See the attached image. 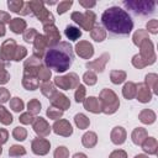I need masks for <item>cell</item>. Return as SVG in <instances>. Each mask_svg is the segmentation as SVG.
Segmentation results:
<instances>
[{
  "mask_svg": "<svg viewBox=\"0 0 158 158\" xmlns=\"http://www.w3.org/2000/svg\"><path fill=\"white\" fill-rule=\"evenodd\" d=\"M74 123L79 130H86L89 127V125H90V120H89V117L86 115L79 112V114H77L74 116Z\"/></svg>",
  "mask_w": 158,
  "mask_h": 158,
  "instance_id": "cell-33",
  "label": "cell"
},
{
  "mask_svg": "<svg viewBox=\"0 0 158 158\" xmlns=\"http://www.w3.org/2000/svg\"><path fill=\"white\" fill-rule=\"evenodd\" d=\"M37 35H38V32H37L36 28H26L25 32L22 33V38L27 43H33V41L37 37Z\"/></svg>",
  "mask_w": 158,
  "mask_h": 158,
  "instance_id": "cell-44",
  "label": "cell"
},
{
  "mask_svg": "<svg viewBox=\"0 0 158 158\" xmlns=\"http://www.w3.org/2000/svg\"><path fill=\"white\" fill-rule=\"evenodd\" d=\"M90 37L91 40H94L95 42H102L106 38V31L104 30L102 26L95 25L93 27V30L90 31Z\"/></svg>",
  "mask_w": 158,
  "mask_h": 158,
  "instance_id": "cell-30",
  "label": "cell"
},
{
  "mask_svg": "<svg viewBox=\"0 0 158 158\" xmlns=\"http://www.w3.org/2000/svg\"><path fill=\"white\" fill-rule=\"evenodd\" d=\"M10 109L14 111V112H21L23 109H25V102L22 99L15 96L10 100Z\"/></svg>",
  "mask_w": 158,
  "mask_h": 158,
  "instance_id": "cell-39",
  "label": "cell"
},
{
  "mask_svg": "<svg viewBox=\"0 0 158 158\" xmlns=\"http://www.w3.org/2000/svg\"><path fill=\"white\" fill-rule=\"evenodd\" d=\"M5 33H6V28H5V25H4V23H0V37L5 36Z\"/></svg>",
  "mask_w": 158,
  "mask_h": 158,
  "instance_id": "cell-59",
  "label": "cell"
},
{
  "mask_svg": "<svg viewBox=\"0 0 158 158\" xmlns=\"http://www.w3.org/2000/svg\"><path fill=\"white\" fill-rule=\"evenodd\" d=\"M85 95H86V89L83 84H79L75 89V93H74V99L77 102H83L84 99H85Z\"/></svg>",
  "mask_w": 158,
  "mask_h": 158,
  "instance_id": "cell-46",
  "label": "cell"
},
{
  "mask_svg": "<svg viewBox=\"0 0 158 158\" xmlns=\"http://www.w3.org/2000/svg\"><path fill=\"white\" fill-rule=\"evenodd\" d=\"M10 20H11L10 14H7V12L0 10V23H4V25H5V23H9Z\"/></svg>",
  "mask_w": 158,
  "mask_h": 158,
  "instance_id": "cell-56",
  "label": "cell"
},
{
  "mask_svg": "<svg viewBox=\"0 0 158 158\" xmlns=\"http://www.w3.org/2000/svg\"><path fill=\"white\" fill-rule=\"evenodd\" d=\"M83 106L86 111L91 112V114H100L101 112V105L98 98L95 96H88L84 99L83 101Z\"/></svg>",
  "mask_w": 158,
  "mask_h": 158,
  "instance_id": "cell-21",
  "label": "cell"
},
{
  "mask_svg": "<svg viewBox=\"0 0 158 158\" xmlns=\"http://www.w3.org/2000/svg\"><path fill=\"white\" fill-rule=\"evenodd\" d=\"M47 49H48V44H47V41H46L44 36L38 33L37 37L33 41V54L42 59L44 57Z\"/></svg>",
  "mask_w": 158,
  "mask_h": 158,
  "instance_id": "cell-18",
  "label": "cell"
},
{
  "mask_svg": "<svg viewBox=\"0 0 158 158\" xmlns=\"http://www.w3.org/2000/svg\"><path fill=\"white\" fill-rule=\"evenodd\" d=\"M9 63H6V62H4L1 58H0V70H4V69H6V65H7Z\"/></svg>",
  "mask_w": 158,
  "mask_h": 158,
  "instance_id": "cell-60",
  "label": "cell"
},
{
  "mask_svg": "<svg viewBox=\"0 0 158 158\" xmlns=\"http://www.w3.org/2000/svg\"><path fill=\"white\" fill-rule=\"evenodd\" d=\"M17 48V43L14 38H7L2 42L1 47H0V58L6 62L10 63V60H14V56H15V51Z\"/></svg>",
  "mask_w": 158,
  "mask_h": 158,
  "instance_id": "cell-9",
  "label": "cell"
},
{
  "mask_svg": "<svg viewBox=\"0 0 158 158\" xmlns=\"http://www.w3.org/2000/svg\"><path fill=\"white\" fill-rule=\"evenodd\" d=\"M63 112H64V111H62V110H59V109H57V107H54V106H48V109H47V111H46V115H47L48 118L56 121V120L62 118Z\"/></svg>",
  "mask_w": 158,
  "mask_h": 158,
  "instance_id": "cell-42",
  "label": "cell"
},
{
  "mask_svg": "<svg viewBox=\"0 0 158 158\" xmlns=\"http://www.w3.org/2000/svg\"><path fill=\"white\" fill-rule=\"evenodd\" d=\"M10 100V91L6 88H0V104H5Z\"/></svg>",
  "mask_w": 158,
  "mask_h": 158,
  "instance_id": "cell-52",
  "label": "cell"
},
{
  "mask_svg": "<svg viewBox=\"0 0 158 158\" xmlns=\"http://www.w3.org/2000/svg\"><path fill=\"white\" fill-rule=\"evenodd\" d=\"M109 158H127V153L123 149H115L110 153Z\"/></svg>",
  "mask_w": 158,
  "mask_h": 158,
  "instance_id": "cell-53",
  "label": "cell"
},
{
  "mask_svg": "<svg viewBox=\"0 0 158 158\" xmlns=\"http://www.w3.org/2000/svg\"><path fill=\"white\" fill-rule=\"evenodd\" d=\"M99 101L101 105V112L105 115H112L115 114L120 107V99L116 95V93L111 89H102L99 94Z\"/></svg>",
  "mask_w": 158,
  "mask_h": 158,
  "instance_id": "cell-3",
  "label": "cell"
},
{
  "mask_svg": "<svg viewBox=\"0 0 158 158\" xmlns=\"http://www.w3.org/2000/svg\"><path fill=\"white\" fill-rule=\"evenodd\" d=\"M26 154V149L23 146H20V144H12L10 148H9V156L12 157V158H16V157H21V156H25Z\"/></svg>",
  "mask_w": 158,
  "mask_h": 158,
  "instance_id": "cell-41",
  "label": "cell"
},
{
  "mask_svg": "<svg viewBox=\"0 0 158 158\" xmlns=\"http://www.w3.org/2000/svg\"><path fill=\"white\" fill-rule=\"evenodd\" d=\"M43 32H44L43 36H44V38L47 41L48 48H52V47L57 46L62 40L59 30L57 28L56 25H44L43 26Z\"/></svg>",
  "mask_w": 158,
  "mask_h": 158,
  "instance_id": "cell-10",
  "label": "cell"
},
{
  "mask_svg": "<svg viewBox=\"0 0 158 158\" xmlns=\"http://www.w3.org/2000/svg\"><path fill=\"white\" fill-rule=\"evenodd\" d=\"M142 149L144 153L149 154V156H154L158 152V141L154 137H147L143 142H142Z\"/></svg>",
  "mask_w": 158,
  "mask_h": 158,
  "instance_id": "cell-22",
  "label": "cell"
},
{
  "mask_svg": "<svg viewBox=\"0 0 158 158\" xmlns=\"http://www.w3.org/2000/svg\"><path fill=\"white\" fill-rule=\"evenodd\" d=\"M157 118V115L153 110L151 109H143L139 114H138V120L144 123V125H152Z\"/></svg>",
  "mask_w": 158,
  "mask_h": 158,
  "instance_id": "cell-26",
  "label": "cell"
},
{
  "mask_svg": "<svg viewBox=\"0 0 158 158\" xmlns=\"http://www.w3.org/2000/svg\"><path fill=\"white\" fill-rule=\"evenodd\" d=\"M41 107H42V105H41V102H40L38 99H31V100L27 102V110H28V112H31L32 115L40 114V112H41Z\"/></svg>",
  "mask_w": 158,
  "mask_h": 158,
  "instance_id": "cell-40",
  "label": "cell"
},
{
  "mask_svg": "<svg viewBox=\"0 0 158 158\" xmlns=\"http://www.w3.org/2000/svg\"><path fill=\"white\" fill-rule=\"evenodd\" d=\"M123 6L132 10L136 15L139 16H147L154 12L156 9V2L154 1H148V0H125Z\"/></svg>",
  "mask_w": 158,
  "mask_h": 158,
  "instance_id": "cell-5",
  "label": "cell"
},
{
  "mask_svg": "<svg viewBox=\"0 0 158 158\" xmlns=\"http://www.w3.org/2000/svg\"><path fill=\"white\" fill-rule=\"evenodd\" d=\"M43 65L42 59L36 57L35 54L30 56L27 59H25L23 62V74H28V75H33L37 77L40 68Z\"/></svg>",
  "mask_w": 158,
  "mask_h": 158,
  "instance_id": "cell-11",
  "label": "cell"
},
{
  "mask_svg": "<svg viewBox=\"0 0 158 158\" xmlns=\"http://www.w3.org/2000/svg\"><path fill=\"white\" fill-rule=\"evenodd\" d=\"M136 89H137L136 83H133V81L125 83V85L122 88V95H123V98L127 99V100L135 99L136 98Z\"/></svg>",
  "mask_w": 158,
  "mask_h": 158,
  "instance_id": "cell-29",
  "label": "cell"
},
{
  "mask_svg": "<svg viewBox=\"0 0 158 158\" xmlns=\"http://www.w3.org/2000/svg\"><path fill=\"white\" fill-rule=\"evenodd\" d=\"M70 19L77 25H79V27L81 30H85L88 32L93 30V27L95 26V22H96V15L91 10H86L85 12L74 11L70 14Z\"/></svg>",
  "mask_w": 158,
  "mask_h": 158,
  "instance_id": "cell-6",
  "label": "cell"
},
{
  "mask_svg": "<svg viewBox=\"0 0 158 158\" xmlns=\"http://www.w3.org/2000/svg\"><path fill=\"white\" fill-rule=\"evenodd\" d=\"M7 7L11 12L21 15L22 9L25 7V1L23 0H9L7 1Z\"/></svg>",
  "mask_w": 158,
  "mask_h": 158,
  "instance_id": "cell-35",
  "label": "cell"
},
{
  "mask_svg": "<svg viewBox=\"0 0 158 158\" xmlns=\"http://www.w3.org/2000/svg\"><path fill=\"white\" fill-rule=\"evenodd\" d=\"M64 35L69 41H78L81 37V31L79 30V27L68 25L64 30Z\"/></svg>",
  "mask_w": 158,
  "mask_h": 158,
  "instance_id": "cell-31",
  "label": "cell"
},
{
  "mask_svg": "<svg viewBox=\"0 0 158 158\" xmlns=\"http://www.w3.org/2000/svg\"><path fill=\"white\" fill-rule=\"evenodd\" d=\"M49 102H51V106H54L62 111H65L70 107V100L67 95H64L63 93H59L57 91L51 99H48Z\"/></svg>",
  "mask_w": 158,
  "mask_h": 158,
  "instance_id": "cell-17",
  "label": "cell"
},
{
  "mask_svg": "<svg viewBox=\"0 0 158 158\" xmlns=\"http://www.w3.org/2000/svg\"><path fill=\"white\" fill-rule=\"evenodd\" d=\"M51 77H52V70H51L49 68H47V67L43 64V65L40 68V70H38L37 78H38L40 80H42V81H49Z\"/></svg>",
  "mask_w": 158,
  "mask_h": 158,
  "instance_id": "cell-45",
  "label": "cell"
},
{
  "mask_svg": "<svg viewBox=\"0 0 158 158\" xmlns=\"http://www.w3.org/2000/svg\"><path fill=\"white\" fill-rule=\"evenodd\" d=\"M52 130L56 135H59V136H63V137H69V136L73 135L72 123L68 120H64V118L56 120L53 126H52Z\"/></svg>",
  "mask_w": 158,
  "mask_h": 158,
  "instance_id": "cell-14",
  "label": "cell"
},
{
  "mask_svg": "<svg viewBox=\"0 0 158 158\" xmlns=\"http://www.w3.org/2000/svg\"><path fill=\"white\" fill-rule=\"evenodd\" d=\"M98 143V135L93 131H88L81 136V144L85 148H94Z\"/></svg>",
  "mask_w": 158,
  "mask_h": 158,
  "instance_id": "cell-27",
  "label": "cell"
},
{
  "mask_svg": "<svg viewBox=\"0 0 158 158\" xmlns=\"http://www.w3.org/2000/svg\"><path fill=\"white\" fill-rule=\"evenodd\" d=\"M33 120H35V115H32V114L28 112V111L21 114L20 117H19V121H20L22 125H30V123L33 122Z\"/></svg>",
  "mask_w": 158,
  "mask_h": 158,
  "instance_id": "cell-51",
  "label": "cell"
},
{
  "mask_svg": "<svg viewBox=\"0 0 158 158\" xmlns=\"http://www.w3.org/2000/svg\"><path fill=\"white\" fill-rule=\"evenodd\" d=\"M104 30L116 36H127L133 30V21L130 14L118 6L106 9L101 15Z\"/></svg>",
  "mask_w": 158,
  "mask_h": 158,
  "instance_id": "cell-1",
  "label": "cell"
},
{
  "mask_svg": "<svg viewBox=\"0 0 158 158\" xmlns=\"http://www.w3.org/2000/svg\"><path fill=\"white\" fill-rule=\"evenodd\" d=\"M146 31L148 33H152V35H157L158 33V20L156 19H152L149 20L147 23H146Z\"/></svg>",
  "mask_w": 158,
  "mask_h": 158,
  "instance_id": "cell-50",
  "label": "cell"
},
{
  "mask_svg": "<svg viewBox=\"0 0 158 158\" xmlns=\"http://www.w3.org/2000/svg\"><path fill=\"white\" fill-rule=\"evenodd\" d=\"M26 56H27V49H26V47L17 44V48H16L15 56H14V60H15V62H20V60H22Z\"/></svg>",
  "mask_w": 158,
  "mask_h": 158,
  "instance_id": "cell-49",
  "label": "cell"
},
{
  "mask_svg": "<svg viewBox=\"0 0 158 158\" xmlns=\"http://www.w3.org/2000/svg\"><path fill=\"white\" fill-rule=\"evenodd\" d=\"M133 158H148V156L144 154V153H141V154H136Z\"/></svg>",
  "mask_w": 158,
  "mask_h": 158,
  "instance_id": "cell-61",
  "label": "cell"
},
{
  "mask_svg": "<svg viewBox=\"0 0 158 158\" xmlns=\"http://www.w3.org/2000/svg\"><path fill=\"white\" fill-rule=\"evenodd\" d=\"M54 86L62 89V90H70V89H77V86L80 84L79 83V75L74 72H70L65 75H57L53 79Z\"/></svg>",
  "mask_w": 158,
  "mask_h": 158,
  "instance_id": "cell-7",
  "label": "cell"
},
{
  "mask_svg": "<svg viewBox=\"0 0 158 158\" xmlns=\"http://www.w3.org/2000/svg\"><path fill=\"white\" fill-rule=\"evenodd\" d=\"M126 72L125 70H111L110 72V80L112 84L115 85H118V84H122L125 80H126Z\"/></svg>",
  "mask_w": 158,
  "mask_h": 158,
  "instance_id": "cell-34",
  "label": "cell"
},
{
  "mask_svg": "<svg viewBox=\"0 0 158 158\" xmlns=\"http://www.w3.org/2000/svg\"><path fill=\"white\" fill-rule=\"evenodd\" d=\"M72 5H73V1L72 0H63V1L58 2V5H57V14L58 15L65 14L72 7Z\"/></svg>",
  "mask_w": 158,
  "mask_h": 158,
  "instance_id": "cell-47",
  "label": "cell"
},
{
  "mask_svg": "<svg viewBox=\"0 0 158 158\" xmlns=\"http://www.w3.org/2000/svg\"><path fill=\"white\" fill-rule=\"evenodd\" d=\"M31 149L36 156H46L51 149V142L43 137H36L31 142Z\"/></svg>",
  "mask_w": 158,
  "mask_h": 158,
  "instance_id": "cell-13",
  "label": "cell"
},
{
  "mask_svg": "<svg viewBox=\"0 0 158 158\" xmlns=\"http://www.w3.org/2000/svg\"><path fill=\"white\" fill-rule=\"evenodd\" d=\"M40 89H41V93L47 98V99H51L56 93H57V89L54 86V84L52 81H43L41 85H40Z\"/></svg>",
  "mask_w": 158,
  "mask_h": 158,
  "instance_id": "cell-32",
  "label": "cell"
},
{
  "mask_svg": "<svg viewBox=\"0 0 158 158\" xmlns=\"http://www.w3.org/2000/svg\"><path fill=\"white\" fill-rule=\"evenodd\" d=\"M83 81H84L86 85H89V86L95 85L96 81H98V75H96V73H94V72H91V70L85 72V73L83 74Z\"/></svg>",
  "mask_w": 158,
  "mask_h": 158,
  "instance_id": "cell-43",
  "label": "cell"
},
{
  "mask_svg": "<svg viewBox=\"0 0 158 158\" xmlns=\"http://www.w3.org/2000/svg\"><path fill=\"white\" fill-rule=\"evenodd\" d=\"M109 59H110V54L107 52H105L101 56H99L96 59L86 62L85 63V67L89 70L94 72V73H102L104 69H105V67H106V63L109 62Z\"/></svg>",
  "mask_w": 158,
  "mask_h": 158,
  "instance_id": "cell-12",
  "label": "cell"
},
{
  "mask_svg": "<svg viewBox=\"0 0 158 158\" xmlns=\"http://www.w3.org/2000/svg\"><path fill=\"white\" fill-rule=\"evenodd\" d=\"M136 86H137V89H136V99L142 104L149 102L152 100V96H153V94L149 90V88L144 83H138V84H136Z\"/></svg>",
  "mask_w": 158,
  "mask_h": 158,
  "instance_id": "cell-19",
  "label": "cell"
},
{
  "mask_svg": "<svg viewBox=\"0 0 158 158\" xmlns=\"http://www.w3.org/2000/svg\"><path fill=\"white\" fill-rule=\"evenodd\" d=\"M27 27V23L21 17H15V19H11L10 22H9V28L11 32L16 33V35H20V33H23Z\"/></svg>",
  "mask_w": 158,
  "mask_h": 158,
  "instance_id": "cell-23",
  "label": "cell"
},
{
  "mask_svg": "<svg viewBox=\"0 0 158 158\" xmlns=\"http://www.w3.org/2000/svg\"><path fill=\"white\" fill-rule=\"evenodd\" d=\"M22 86L26 90H36L40 88V79L37 77L33 75H28V74H23L22 75Z\"/></svg>",
  "mask_w": 158,
  "mask_h": 158,
  "instance_id": "cell-24",
  "label": "cell"
},
{
  "mask_svg": "<svg viewBox=\"0 0 158 158\" xmlns=\"http://www.w3.org/2000/svg\"><path fill=\"white\" fill-rule=\"evenodd\" d=\"M1 153H2V147L0 146V156H1Z\"/></svg>",
  "mask_w": 158,
  "mask_h": 158,
  "instance_id": "cell-62",
  "label": "cell"
},
{
  "mask_svg": "<svg viewBox=\"0 0 158 158\" xmlns=\"http://www.w3.org/2000/svg\"><path fill=\"white\" fill-rule=\"evenodd\" d=\"M79 5L85 7L86 10H90L91 7H94L96 5V1H84V0H79Z\"/></svg>",
  "mask_w": 158,
  "mask_h": 158,
  "instance_id": "cell-57",
  "label": "cell"
},
{
  "mask_svg": "<svg viewBox=\"0 0 158 158\" xmlns=\"http://www.w3.org/2000/svg\"><path fill=\"white\" fill-rule=\"evenodd\" d=\"M9 139V131L6 128H0V146L5 144Z\"/></svg>",
  "mask_w": 158,
  "mask_h": 158,
  "instance_id": "cell-55",
  "label": "cell"
},
{
  "mask_svg": "<svg viewBox=\"0 0 158 158\" xmlns=\"http://www.w3.org/2000/svg\"><path fill=\"white\" fill-rule=\"evenodd\" d=\"M54 158H69V149L65 146H58L53 153Z\"/></svg>",
  "mask_w": 158,
  "mask_h": 158,
  "instance_id": "cell-48",
  "label": "cell"
},
{
  "mask_svg": "<svg viewBox=\"0 0 158 158\" xmlns=\"http://www.w3.org/2000/svg\"><path fill=\"white\" fill-rule=\"evenodd\" d=\"M126 138H127V132L122 126H115L110 132V139L116 146L123 144Z\"/></svg>",
  "mask_w": 158,
  "mask_h": 158,
  "instance_id": "cell-20",
  "label": "cell"
},
{
  "mask_svg": "<svg viewBox=\"0 0 158 158\" xmlns=\"http://www.w3.org/2000/svg\"><path fill=\"white\" fill-rule=\"evenodd\" d=\"M147 137H148V132H147V130L143 128V127H136V128L132 131V133H131V139H132V142H133L135 144H137V146H141L142 142H143Z\"/></svg>",
  "mask_w": 158,
  "mask_h": 158,
  "instance_id": "cell-25",
  "label": "cell"
},
{
  "mask_svg": "<svg viewBox=\"0 0 158 158\" xmlns=\"http://www.w3.org/2000/svg\"><path fill=\"white\" fill-rule=\"evenodd\" d=\"M72 158H88L85 153H81V152H77Z\"/></svg>",
  "mask_w": 158,
  "mask_h": 158,
  "instance_id": "cell-58",
  "label": "cell"
},
{
  "mask_svg": "<svg viewBox=\"0 0 158 158\" xmlns=\"http://www.w3.org/2000/svg\"><path fill=\"white\" fill-rule=\"evenodd\" d=\"M74 51L83 59H90L94 56V46L89 41H79L75 44Z\"/></svg>",
  "mask_w": 158,
  "mask_h": 158,
  "instance_id": "cell-16",
  "label": "cell"
},
{
  "mask_svg": "<svg viewBox=\"0 0 158 158\" xmlns=\"http://www.w3.org/2000/svg\"><path fill=\"white\" fill-rule=\"evenodd\" d=\"M138 48H139L138 56L142 58V60L146 63V65H152V64L156 63L157 56H156L154 46H153V42L151 41V38L143 40V41L138 44Z\"/></svg>",
  "mask_w": 158,
  "mask_h": 158,
  "instance_id": "cell-8",
  "label": "cell"
},
{
  "mask_svg": "<svg viewBox=\"0 0 158 158\" xmlns=\"http://www.w3.org/2000/svg\"><path fill=\"white\" fill-rule=\"evenodd\" d=\"M12 137L16 139V141H25L27 138V130L22 126H16L14 130H12Z\"/></svg>",
  "mask_w": 158,
  "mask_h": 158,
  "instance_id": "cell-38",
  "label": "cell"
},
{
  "mask_svg": "<svg viewBox=\"0 0 158 158\" xmlns=\"http://www.w3.org/2000/svg\"><path fill=\"white\" fill-rule=\"evenodd\" d=\"M148 38H149V33H148L146 30L138 28V30L133 33V36H132V42H133L135 46L138 47V44H139L143 40H148Z\"/></svg>",
  "mask_w": 158,
  "mask_h": 158,
  "instance_id": "cell-37",
  "label": "cell"
},
{
  "mask_svg": "<svg viewBox=\"0 0 158 158\" xmlns=\"http://www.w3.org/2000/svg\"><path fill=\"white\" fill-rule=\"evenodd\" d=\"M32 128L38 137H47L52 131V127L49 126L47 120L41 117V116L35 117V120L32 122Z\"/></svg>",
  "mask_w": 158,
  "mask_h": 158,
  "instance_id": "cell-15",
  "label": "cell"
},
{
  "mask_svg": "<svg viewBox=\"0 0 158 158\" xmlns=\"http://www.w3.org/2000/svg\"><path fill=\"white\" fill-rule=\"evenodd\" d=\"M12 121H14V117H12V115L10 114V111L0 104V122H1L2 125L7 126V125H11Z\"/></svg>",
  "mask_w": 158,
  "mask_h": 158,
  "instance_id": "cell-36",
  "label": "cell"
},
{
  "mask_svg": "<svg viewBox=\"0 0 158 158\" xmlns=\"http://www.w3.org/2000/svg\"><path fill=\"white\" fill-rule=\"evenodd\" d=\"M27 4L31 9V14H33L36 16V19L43 23V26L44 25H54V16L49 10L46 9L43 1L30 0V1H27Z\"/></svg>",
  "mask_w": 158,
  "mask_h": 158,
  "instance_id": "cell-4",
  "label": "cell"
},
{
  "mask_svg": "<svg viewBox=\"0 0 158 158\" xmlns=\"http://www.w3.org/2000/svg\"><path fill=\"white\" fill-rule=\"evenodd\" d=\"M74 60V51L69 42H59L57 46L48 48L44 57L43 63L47 68L53 69L57 73H64L68 70Z\"/></svg>",
  "mask_w": 158,
  "mask_h": 158,
  "instance_id": "cell-2",
  "label": "cell"
},
{
  "mask_svg": "<svg viewBox=\"0 0 158 158\" xmlns=\"http://www.w3.org/2000/svg\"><path fill=\"white\" fill-rule=\"evenodd\" d=\"M10 80V73L4 69V70H0V85H5L6 83H9Z\"/></svg>",
  "mask_w": 158,
  "mask_h": 158,
  "instance_id": "cell-54",
  "label": "cell"
},
{
  "mask_svg": "<svg viewBox=\"0 0 158 158\" xmlns=\"http://www.w3.org/2000/svg\"><path fill=\"white\" fill-rule=\"evenodd\" d=\"M144 84L149 88L152 94L158 93V75L156 73H148L144 77Z\"/></svg>",
  "mask_w": 158,
  "mask_h": 158,
  "instance_id": "cell-28",
  "label": "cell"
}]
</instances>
